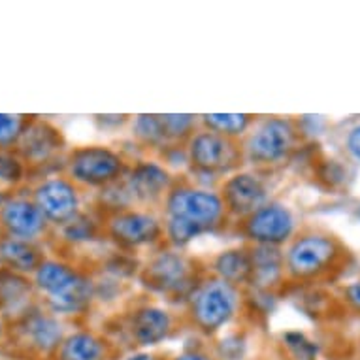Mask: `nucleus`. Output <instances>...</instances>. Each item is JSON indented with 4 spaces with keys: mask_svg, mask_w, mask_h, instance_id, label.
I'll list each match as a JSON object with an SVG mask.
<instances>
[{
    "mask_svg": "<svg viewBox=\"0 0 360 360\" xmlns=\"http://www.w3.org/2000/svg\"><path fill=\"white\" fill-rule=\"evenodd\" d=\"M160 215L165 223V245L184 251L196 238L215 234L232 224L217 189L179 177L168 191Z\"/></svg>",
    "mask_w": 360,
    "mask_h": 360,
    "instance_id": "1",
    "label": "nucleus"
},
{
    "mask_svg": "<svg viewBox=\"0 0 360 360\" xmlns=\"http://www.w3.org/2000/svg\"><path fill=\"white\" fill-rule=\"evenodd\" d=\"M285 285H309L332 279L345 268L347 248L334 234L317 229L298 231L283 248Z\"/></svg>",
    "mask_w": 360,
    "mask_h": 360,
    "instance_id": "2",
    "label": "nucleus"
},
{
    "mask_svg": "<svg viewBox=\"0 0 360 360\" xmlns=\"http://www.w3.org/2000/svg\"><path fill=\"white\" fill-rule=\"evenodd\" d=\"M206 276V264L185 253L184 249L168 245L153 249L138 270V281L149 295L184 306Z\"/></svg>",
    "mask_w": 360,
    "mask_h": 360,
    "instance_id": "3",
    "label": "nucleus"
},
{
    "mask_svg": "<svg viewBox=\"0 0 360 360\" xmlns=\"http://www.w3.org/2000/svg\"><path fill=\"white\" fill-rule=\"evenodd\" d=\"M32 283L46 307L59 317L89 311L96 298L95 279L63 259L46 257L32 274Z\"/></svg>",
    "mask_w": 360,
    "mask_h": 360,
    "instance_id": "4",
    "label": "nucleus"
},
{
    "mask_svg": "<svg viewBox=\"0 0 360 360\" xmlns=\"http://www.w3.org/2000/svg\"><path fill=\"white\" fill-rule=\"evenodd\" d=\"M300 123L285 115H264L257 119L242 140L245 166L251 170L270 172L289 162L300 146Z\"/></svg>",
    "mask_w": 360,
    "mask_h": 360,
    "instance_id": "5",
    "label": "nucleus"
},
{
    "mask_svg": "<svg viewBox=\"0 0 360 360\" xmlns=\"http://www.w3.org/2000/svg\"><path fill=\"white\" fill-rule=\"evenodd\" d=\"M243 290L207 274L184 306V319L204 336H215L242 311Z\"/></svg>",
    "mask_w": 360,
    "mask_h": 360,
    "instance_id": "6",
    "label": "nucleus"
},
{
    "mask_svg": "<svg viewBox=\"0 0 360 360\" xmlns=\"http://www.w3.org/2000/svg\"><path fill=\"white\" fill-rule=\"evenodd\" d=\"M129 166V159L110 146H77L68 149L63 160V174L82 191L101 193L121 181Z\"/></svg>",
    "mask_w": 360,
    "mask_h": 360,
    "instance_id": "7",
    "label": "nucleus"
},
{
    "mask_svg": "<svg viewBox=\"0 0 360 360\" xmlns=\"http://www.w3.org/2000/svg\"><path fill=\"white\" fill-rule=\"evenodd\" d=\"M104 240L123 253H136L142 249L165 245V223L157 210L129 207L119 212L102 213Z\"/></svg>",
    "mask_w": 360,
    "mask_h": 360,
    "instance_id": "8",
    "label": "nucleus"
},
{
    "mask_svg": "<svg viewBox=\"0 0 360 360\" xmlns=\"http://www.w3.org/2000/svg\"><path fill=\"white\" fill-rule=\"evenodd\" d=\"M185 155L193 176L219 179V184L245 166L242 140L221 136L202 127L185 143Z\"/></svg>",
    "mask_w": 360,
    "mask_h": 360,
    "instance_id": "9",
    "label": "nucleus"
},
{
    "mask_svg": "<svg viewBox=\"0 0 360 360\" xmlns=\"http://www.w3.org/2000/svg\"><path fill=\"white\" fill-rule=\"evenodd\" d=\"M232 232L249 245L285 248L298 232L296 217L287 204L270 200L248 217L232 223Z\"/></svg>",
    "mask_w": 360,
    "mask_h": 360,
    "instance_id": "10",
    "label": "nucleus"
},
{
    "mask_svg": "<svg viewBox=\"0 0 360 360\" xmlns=\"http://www.w3.org/2000/svg\"><path fill=\"white\" fill-rule=\"evenodd\" d=\"M30 198L34 200L49 226L55 229L70 223L83 212L82 189L65 174L41 177L30 191Z\"/></svg>",
    "mask_w": 360,
    "mask_h": 360,
    "instance_id": "11",
    "label": "nucleus"
},
{
    "mask_svg": "<svg viewBox=\"0 0 360 360\" xmlns=\"http://www.w3.org/2000/svg\"><path fill=\"white\" fill-rule=\"evenodd\" d=\"M174 181H176V177L170 168L162 160L155 159L130 162L129 170L121 179L132 206L157 210V212H160V206H162Z\"/></svg>",
    "mask_w": 360,
    "mask_h": 360,
    "instance_id": "12",
    "label": "nucleus"
},
{
    "mask_svg": "<svg viewBox=\"0 0 360 360\" xmlns=\"http://www.w3.org/2000/svg\"><path fill=\"white\" fill-rule=\"evenodd\" d=\"M217 191L232 223L248 217L259 207L274 200L272 189L264 177V172L251 170V168L248 170L243 168L232 176L224 177L219 184Z\"/></svg>",
    "mask_w": 360,
    "mask_h": 360,
    "instance_id": "13",
    "label": "nucleus"
},
{
    "mask_svg": "<svg viewBox=\"0 0 360 360\" xmlns=\"http://www.w3.org/2000/svg\"><path fill=\"white\" fill-rule=\"evenodd\" d=\"M13 153L23 160V165L30 172L44 170L57 159L65 160L68 151L63 132L53 123L32 115Z\"/></svg>",
    "mask_w": 360,
    "mask_h": 360,
    "instance_id": "14",
    "label": "nucleus"
},
{
    "mask_svg": "<svg viewBox=\"0 0 360 360\" xmlns=\"http://www.w3.org/2000/svg\"><path fill=\"white\" fill-rule=\"evenodd\" d=\"M177 317L168 307L142 302L134 304L124 315V330L136 347L149 349L166 342L176 332Z\"/></svg>",
    "mask_w": 360,
    "mask_h": 360,
    "instance_id": "15",
    "label": "nucleus"
},
{
    "mask_svg": "<svg viewBox=\"0 0 360 360\" xmlns=\"http://www.w3.org/2000/svg\"><path fill=\"white\" fill-rule=\"evenodd\" d=\"M13 325L21 343L41 356H55L66 338L65 323L48 307L41 309L34 306L23 317L13 321Z\"/></svg>",
    "mask_w": 360,
    "mask_h": 360,
    "instance_id": "16",
    "label": "nucleus"
},
{
    "mask_svg": "<svg viewBox=\"0 0 360 360\" xmlns=\"http://www.w3.org/2000/svg\"><path fill=\"white\" fill-rule=\"evenodd\" d=\"M48 232L49 223L30 195L8 193L0 206V234L27 242H40Z\"/></svg>",
    "mask_w": 360,
    "mask_h": 360,
    "instance_id": "17",
    "label": "nucleus"
},
{
    "mask_svg": "<svg viewBox=\"0 0 360 360\" xmlns=\"http://www.w3.org/2000/svg\"><path fill=\"white\" fill-rule=\"evenodd\" d=\"M249 253H251V283H249V289L259 290V292H266V295L283 289V248H272V245H249Z\"/></svg>",
    "mask_w": 360,
    "mask_h": 360,
    "instance_id": "18",
    "label": "nucleus"
},
{
    "mask_svg": "<svg viewBox=\"0 0 360 360\" xmlns=\"http://www.w3.org/2000/svg\"><path fill=\"white\" fill-rule=\"evenodd\" d=\"M36 289L32 279L0 266V315L13 321L29 313L34 304Z\"/></svg>",
    "mask_w": 360,
    "mask_h": 360,
    "instance_id": "19",
    "label": "nucleus"
},
{
    "mask_svg": "<svg viewBox=\"0 0 360 360\" xmlns=\"http://www.w3.org/2000/svg\"><path fill=\"white\" fill-rule=\"evenodd\" d=\"M207 274L234 285L238 289H249L251 283V253L248 243L229 248L217 253L207 262Z\"/></svg>",
    "mask_w": 360,
    "mask_h": 360,
    "instance_id": "20",
    "label": "nucleus"
},
{
    "mask_svg": "<svg viewBox=\"0 0 360 360\" xmlns=\"http://www.w3.org/2000/svg\"><path fill=\"white\" fill-rule=\"evenodd\" d=\"M46 253L38 242H27L0 234V266L12 272L32 276L44 262Z\"/></svg>",
    "mask_w": 360,
    "mask_h": 360,
    "instance_id": "21",
    "label": "nucleus"
},
{
    "mask_svg": "<svg viewBox=\"0 0 360 360\" xmlns=\"http://www.w3.org/2000/svg\"><path fill=\"white\" fill-rule=\"evenodd\" d=\"M110 342L98 332L82 328L66 334L55 354L57 360H108L110 359Z\"/></svg>",
    "mask_w": 360,
    "mask_h": 360,
    "instance_id": "22",
    "label": "nucleus"
},
{
    "mask_svg": "<svg viewBox=\"0 0 360 360\" xmlns=\"http://www.w3.org/2000/svg\"><path fill=\"white\" fill-rule=\"evenodd\" d=\"M200 117L202 129L217 132L232 140H243L251 127L257 123L259 115L255 113H204Z\"/></svg>",
    "mask_w": 360,
    "mask_h": 360,
    "instance_id": "23",
    "label": "nucleus"
},
{
    "mask_svg": "<svg viewBox=\"0 0 360 360\" xmlns=\"http://www.w3.org/2000/svg\"><path fill=\"white\" fill-rule=\"evenodd\" d=\"M130 130H132V138L140 148L148 149V151H157L162 153L170 148V143L166 140L165 129L160 123L159 113H140L134 115L130 121Z\"/></svg>",
    "mask_w": 360,
    "mask_h": 360,
    "instance_id": "24",
    "label": "nucleus"
},
{
    "mask_svg": "<svg viewBox=\"0 0 360 360\" xmlns=\"http://www.w3.org/2000/svg\"><path fill=\"white\" fill-rule=\"evenodd\" d=\"M60 234V240L66 242L68 245H87L96 240L104 238V231H102V217L101 213L95 210L93 213L82 212L76 219H72L70 223L63 224L57 229Z\"/></svg>",
    "mask_w": 360,
    "mask_h": 360,
    "instance_id": "25",
    "label": "nucleus"
},
{
    "mask_svg": "<svg viewBox=\"0 0 360 360\" xmlns=\"http://www.w3.org/2000/svg\"><path fill=\"white\" fill-rule=\"evenodd\" d=\"M32 115L0 113V151H13Z\"/></svg>",
    "mask_w": 360,
    "mask_h": 360,
    "instance_id": "26",
    "label": "nucleus"
},
{
    "mask_svg": "<svg viewBox=\"0 0 360 360\" xmlns=\"http://www.w3.org/2000/svg\"><path fill=\"white\" fill-rule=\"evenodd\" d=\"M27 174L29 170L18 155L13 151H0V191H4V187L15 189L18 185L23 184Z\"/></svg>",
    "mask_w": 360,
    "mask_h": 360,
    "instance_id": "27",
    "label": "nucleus"
},
{
    "mask_svg": "<svg viewBox=\"0 0 360 360\" xmlns=\"http://www.w3.org/2000/svg\"><path fill=\"white\" fill-rule=\"evenodd\" d=\"M245 340L238 334H231L221 340L217 347V354L221 360H242L245 354Z\"/></svg>",
    "mask_w": 360,
    "mask_h": 360,
    "instance_id": "28",
    "label": "nucleus"
},
{
    "mask_svg": "<svg viewBox=\"0 0 360 360\" xmlns=\"http://www.w3.org/2000/svg\"><path fill=\"white\" fill-rule=\"evenodd\" d=\"M345 149L354 160H360V123L347 132L345 138Z\"/></svg>",
    "mask_w": 360,
    "mask_h": 360,
    "instance_id": "29",
    "label": "nucleus"
},
{
    "mask_svg": "<svg viewBox=\"0 0 360 360\" xmlns=\"http://www.w3.org/2000/svg\"><path fill=\"white\" fill-rule=\"evenodd\" d=\"M343 298L347 302L349 306L353 307L354 311L360 313V281H354V283H349L345 289H343Z\"/></svg>",
    "mask_w": 360,
    "mask_h": 360,
    "instance_id": "30",
    "label": "nucleus"
},
{
    "mask_svg": "<svg viewBox=\"0 0 360 360\" xmlns=\"http://www.w3.org/2000/svg\"><path fill=\"white\" fill-rule=\"evenodd\" d=\"M174 360H215L204 349H185L184 353H179Z\"/></svg>",
    "mask_w": 360,
    "mask_h": 360,
    "instance_id": "31",
    "label": "nucleus"
},
{
    "mask_svg": "<svg viewBox=\"0 0 360 360\" xmlns=\"http://www.w3.org/2000/svg\"><path fill=\"white\" fill-rule=\"evenodd\" d=\"M127 360H165V359H162V356H159V354L146 353V351H142V353L132 354V356H129Z\"/></svg>",
    "mask_w": 360,
    "mask_h": 360,
    "instance_id": "32",
    "label": "nucleus"
},
{
    "mask_svg": "<svg viewBox=\"0 0 360 360\" xmlns=\"http://www.w3.org/2000/svg\"><path fill=\"white\" fill-rule=\"evenodd\" d=\"M6 332H8L6 317H4V315H0V342L4 340V336H6Z\"/></svg>",
    "mask_w": 360,
    "mask_h": 360,
    "instance_id": "33",
    "label": "nucleus"
},
{
    "mask_svg": "<svg viewBox=\"0 0 360 360\" xmlns=\"http://www.w3.org/2000/svg\"><path fill=\"white\" fill-rule=\"evenodd\" d=\"M6 195H8V193H4V191H0V206H2V202H4Z\"/></svg>",
    "mask_w": 360,
    "mask_h": 360,
    "instance_id": "34",
    "label": "nucleus"
},
{
    "mask_svg": "<svg viewBox=\"0 0 360 360\" xmlns=\"http://www.w3.org/2000/svg\"><path fill=\"white\" fill-rule=\"evenodd\" d=\"M356 217L360 219V206H359V210H356Z\"/></svg>",
    "mask_w": 360,
    "mask_h": 360,
    "instance_id": "35",
    "label": "nucleus"
}]
</instances>
